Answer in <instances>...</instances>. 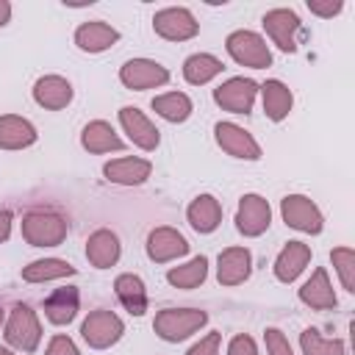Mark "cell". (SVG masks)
<instances>
[{
    "label": "cell",
    "instance_id": "74e56055",
    "mask_svg": "<svg viewBox=\"0 0 355 355\" xmlns=\"http://www.w3.org/2000/svg\"><path fill=\"white\" fill-rule=\"evenodd\" d=\"M227 355H258V347H255V341H252L250 336L239 333V336L230 338V344H227Z\"/></svg>",
    "mask_w": 355,
    "mask_h": 355
},
{
    "label": "cell",
    "instance_id": "4fadbf2b",
    "mask_svg": "<svg viewBox=\"0 0 355 355\" xmlns=\"http://www.w3.org/2000/svg\"><path fill=\"white\" fill-rule=\"evenodd\" d=\"M119 125H122V130L128 133V139H130L139 150H144V153H153V150L158 147V141H161L158 128H155V125L147 119V114L139 111L136 105L119 108Z\"/></svg>",
    "mask_w": 355,
    "mask_h": 355
},
{
    "label": "cell",
    "instance_id": "60d3db41",
    "mask_svg": "<svg viewBox=\"0 0 355 355\" xmlns=\"http://www.w3.org/2000/svg\"><path fill=\"white\" fill-rule=\"evenodd\" d=\"M0 324H6V311L0 308Z\"/></svg>",
    "mask_w": 355,
    "mask_h": 355
},
{
    "label": "cell",
    "instance_id": "ab89813d",
    "mask_svg": "<svg viewBox=\"0 0 355 355\" xmlns=\"http://www.w3.org/2000/svg\"><path fill=\"white\" fill-rule=\"evenodd\" d=\"M8 19H11V3L8 0H0V28L8 25Z\"/></svg>",
    "mask_w": 355,
    "mask_h": 355
},
{
    "label": "cell",
    "instance_id": "30bf717a",
    "mask_svg": "<svg viewBox=\"0 0 355 355\" xmlns=\"http://www.w3.org/2000/svg\"><path fill=\"white\" fill-rule=\"evenodd\" d=\"M258 94V83L252 78H230L214 89L216 105H222L230 114H250Z\"/></svg>",
    "mask_w": 355,
    "mask_h": 355
},
{
    "label": "cell",
    "instance_id": "3957f363",
    "mask_svg": "<svg viewBox=\"0 0 355 355\" xmlns=\"http://www.w3.org/2000/svg\"><path fill=\"white\" fill-rule=\"evenodd\" d=\"M6 344L19 349V352H33L42 341V324L39 316L31 305H14L8 319H6Z\"/></svg>",
    "mask_w": 355,
    "mask_h": 355
},
{
    "label": "cell",
    "instance_id": "83f0119b",
    "mask_svg": "<svg viewBox=\"0 0 355 355\" xmlns=\"http://www.w3.org/2000/svg\"><path fill=\"white\" fill-rule=\"evenodd\" d=\"M222 69H225V64L211 53H194V55H189L183 61V78L191 86H202V83L214 80Z\"/></svg>",
    "mask_w": 355,
    "mask_h": 355
},
{
    "label": "cell",
    "instance_id": "e575fe53",
    "mask_svg": "<svg viewBox=\"0 0 355 355\" xmlns=\"http://www.w3.org/2000/svg\"><path fill=\"white\" fill-rule=\"evenodd\" d=\"M44 355H80V349L75 347V341H72L69 336L58 333V336H53V338H50V344H47Z\"/></svg>",
    "mask_w": 355,
    "mask_h": 355
},
{
    "label": "cell",
    "instance_id": "1f68e13d",
    "mask_svg": "<svg viewBox=\"0 0 355 355\" xmlns=\"http://www.w3.org/2000/svg\"><path fill=\"white\" fill-rule=\"evenodd\" d=\"M300 347H302V355H344V341L324 338L316 327H305L300 333Z\"/></svg>",
    "mask_w": 355,
    "mask_h": 355
},
{
    "label": "cell",
    "instance_id": "f35d334b",
    "mask_svg": "<svg viewBox=\"0 0 355 355\" xmlns=\"http://www.w3.org/2000/svg\"><path fill=\"white\" fill-rule=\"evenodd\" d=\"M11 236V214L0 211V241H6Z\"/></svg>",
    "mask_w": 355,
    "mask_h": 355
},
{
    "label": "cell",
    "instance_id": "7402d4cb",
    "mask_svg": "<svg viewBox=\"0 0 355 355\" xmlns=\"http://www.w3.org/2000/svg\"><path fill=\"white\" fill-rule=\"evenodd\" d=\"M186 219L197 233H214L222 222V205L211 194H197L186 208Z\"/></svg>",
    "mask_w": 355,
    "mask_h": 355
},
{
    "label": "cell",
    "instance_id": "484cf974",
    "mask_svg": "<svg viewBox=\"0 0 355 355\" xmlns=\"http://www.w3.org/2000/svg\"><path fill=\"white\" fill-rule=\"evenodd\" d=\"M114 291H116V297H119V302L125 305L128 313L141 316L147 311V288H144V280L139 275H130V272L119 275L114 280Z\"/></svg>",
    "mask_w": 355,
    "mask_h": 355
},
{
    "label": "cell",
    "instance_id": "836d02e7",
    "mask_svg": "<svg viewBox=\"0 0 355 355\" xmlns=\"http://www.w3.org/2000/svg\"><path fill=\"white\" fill-rule=\"evenodd\" d=\"M263 341H266V352H269V355H294L288 338H286L277 327H266V330H263Z\"/></svg>",
    "mask_w": 355,
    "mask_h": 355
},
{
    "label": "cell",
    "instance_id": "ba28073f",
    "mask_svg": "<svg viewBox=\"0 0 355 355\" xmlns=\"http://www.w3.org/2000/svg\"><path fill=\"white\" fill-rule=\"evenodd\" d=\"M119 80L133 92H144V89L164 86L169 80V69L153 58H130L119 67Z\"/></svg>",
    "mask_w": 355,
    "mask_h": 355
},
{
    "label": "cell",
    "instance_id": "ffe728a7",
    "mask_svg": "<svg viewBox=\"0 0 355 355\" xmlns=\"http://www.w3.org/2000/svg\"><path fill=\"white\" fill-rule=\"evenodd\" d=\"M308 261H311V247L302 244V241H288L277 252V258H275V266H272L275 269V277L280 283H291V280H297L302 275V269L308 266Z\"/></svg>",
    "mask_w": 355,
    "mask_h": 355
},
{
    "label": "cell",
    "instance_id": "f546056e",
    "mask_svg": "<svg viewBox=\"0 0 355 355\" xmlns=\"http://www.w3.org/2000/svg\"><path fill=\"white\" fill-rule=\"evenodd\" d=\"M191 100L189 94L183 92H166V94H158L153 97V111L158 116H164L166 122H186L191 116Z\"/></svg>",
    "mask_w": 355,
    "mask_h": 355
},
{
    "label": "cell",
    "instance_id": "7a4b0ae2",
    "mask_svg": "<svg viewBox=\"0 0 355 355\" xmlns=\"http://www.w3.org/2000/svg\"><path fill=\"white\" fill-rule=\"evenodd\" d=\"M208 322V313L200 308H164L155 313L153 330L158 338L164 341H183L189 336H194L202 324Z\"/></svg>",
    "mask_w": 355,
    "mask_h": 355
},
{
    "label": "cell",
    "instance_id": "5bb4252c",
    "mask_svg": "<svg viewBox=\"0 0 355 355\" xmlns=\"http://www.w3.org/2000/svg\"><path fill=\"white\" fill-rule=\"evenodd\" d=\"M144 247H147V258L155 261V263H169V261H175V258L189 252V241L183 239V233L169 227V225L153 227Z\"/></svg>",
    "mask_w": 355,
    "mask_h": 355
},
{
    "label": "cell",
    "instance_id": "e0dca14e",
    "mask_svg": "<svg viewBox=\"0 0 355 355\" xmlns=\"http://www.w3.org/2000/svg\"><path fill=\"white\" fill-rule=\"evenodd\" d=\"M150 172H153V164L147 158H136V155L114 158L103 166V175L111 183H119V186H139L150 178Z\"/></svg>",
    "mask_w": 355,
    "mask_h": 355
},
{
    "label": "cell",
    "instance_id": "7c38bea8",
    "mask_svg": "<svg viewBox=\"0 0 355 355\" xmlns=\"http://www.w3.org/2000/svg\"><path fill=\"white\" fill-rule=\"evenodd\" d=\"M300 17L291 8H272L263 14V31L272 39V44H277L283 53H294L297 50V36H300Z\"/></svg>",
    "mask_w": 355,
    "mask_h": 355
},
{
    "label": "cell",
    "instance_id": "5b68a950",
    "mask_svg": "<svg viewBox=\"0 0 355 355\" xmlns=\"http://www.w3.org/2000/svg\"><path fill=\"white\" fill-rule=\"evenodd\" d=\"M122 333H125L122 319L108 308L92 311L80 324V336L92 349H108L111 344H116L122 338Z\"/></svg>",
    "mask_w": 355,
    "mask_h": 355
},
{
    "label": "cell",
    "instance_id": "8d00e7d4",
    "mask_svg": "<svg viewBox=\"0 0 355 355\" xmlns=\"http://www.w3.org/2000/svg\"><path fill=\"white\" fill-rule=\"evenodd\" d=\"M344 8V3L341 0H308V11L311 14H316V17H336L338 11Z\"/></svg>",
    "mask_w": 355,
    "mask_h": 355
},
{
    "label": "cell",
    "instance_id": "b9f144b4",
    "mask_svg": "<svg viewBox=\"0 0 355 355\" xmlns=\"http://www.w3.org/2000/svg\"><path fill=\"white\" fill-rule=\"evenodd\" d=\"M0 355H14L11 349H6V347H0Z\"/></svg>",
    "mask_w": 355,
    "mask_h": 355
},
{
    "label": "cell",
    "instance_id": "ac0fdd59",
    "mask_svg": "<svg viewBox=\"0 0 355 355\" xmlns=\"http://www.w3.org/2000/svg\"><path fill=\"white\" fill-rule=\"evenodd\" d=\"M119 252H122V244H119L116 233H111L108 227H100L86 239V258L94 269L114 266L119 261Z\"/></svg>",
    "mask_w": 355,
    "mask_h": 355
},
{
    "label": "cell",
    "instance_id": "d4e9b609",
    "mask_svg": "<svg viewBox=\"0 0 355 355\" xmlns=\"http://www.w3.org/2000/svg\"><path fill=\"white\" fill-rule=\"evenodd\" d=\"M258 92H261V100H263V114H266L272 122H280V119L288 116L291 103H294V94H291V89H288L283 80L272 78V80H266L263 86H258Z\"/></svg>",
    "mask_w": 355,
    "mask_h": 355
},
{
    "label": "cell",
    "instance_id": "44dd1931",
    "mask_svg": "<svg viewBox=\"0 0 355 355\" xmlns=\"http://www.w3.org/2000/svg\"><path fill=\"white\" fill-rule=\"evenodd\" d=\"M80 144H83V150H89L94 155H103V153H111V150L116 153V150L125 147V141L116 136V130L105 119H92L89 125H83Z\"/></svg>",
    "mask_w": 355,
    "mask_h": 355
},
{
    "label": "cell",
    "instance_id": "8fae6325",
    "mask_svg": "<svg viewBox=\"0 0 355 355\" xmlns=\"http://www.w3.org/2000/svg\"><path fill=\"white\" fill-rule=\"evenodd\" d=\"M214 136H216V144L233 155V158H241V161H258L263 153H261V144L244 130L239 128L236 122H216L214 125Z\"/></svg>",
    "mask_w": 355,
    "mask_h": 355
},
{
    "label": "cell",
    "instance_id": "d6a6232c",
    "mask_svg": "<svg viewBox=\"0 0 355 355\" xmlns=\"http://www.w3.org/2000/svg\"><path fill=\"white\" fill-rule=\"evenodd\" d=\"M330 261H333V266L341 277V286L347 291H355V252L349 247H336L330 252Z\"/></svg>",
    "mask_w": 355,
    "mask_h": 355
},
{
    "label": "cell",
    "instance_id": "603a6c76",
    "mask_svg": "<svg viewBox=\"0 0 355 355\" xmlns=\"http://www.w3.org/2000/svg\"><path fill=\"white\" fill-rule=\"evenodd\" d=\"M300 302H305V305H311V308H316V311H330V308H336V291H333V286H330V277H327V272L319 266V269H313V275L302 283V288H300Z\"/></svg>",
    "mask_w": 355,
    "mask_h": 355
},
{
    "label": "cell",
    "instance_id": "f1b7e54d",
    "mask_svg": "<svg viewBox=\"0 0 355 355\" xmlns=\"http://www.w3.org/2000/svg\"><path fill=\"white\" fill-rule=\"evenodd\" d=\"M72 275H75V266L61 258H39L22 269V280H28V283H47V280L72 277Z\"/></svg>",
    "mask_w": 355,
    "mask_h": 355
},
{
    "label": "cell",
    "instance_id": "9c48e42d",
    "mask_svg": "<svg viewBox=\"0 0 355 355\" xmlns=\"http://www.w3.org/2000/svg\"><path fill=\"white\" fill-rule=\"evenodd\" d=\"M272 225V208L261 194H244L239 200V211H236V227L241 236L255 239L261 233H266Z\"/></svg>",
    "mask_w": 355,
    "mask_h": 355
},
{
    "label": "cell",
    "instance_id": "d6986e66",
    "mask_svg": "<svg viewBox=\"0 0 355 355\" xmlns=\"http://www.w3.org/2000/svg\"><path fill=\"white\" fill-rule=\"evenodd\" d=\"M119 42V31L111 28L108 22L103 19H92V22H83L78 25L75 31V44L83 50V53H103L108 50L111 44Z\"/></svg>",
    "mask_w": 355,
    "mask_h": 355
},
{
    "label": "cell",
    "instance_id": "4dcf8cb0",
    "mask_svg": "<svg viewBox=\"0 0 355 355\" xmlns=\"http://www.w3.org/2000/svg\"><path fill=\"white\" fill-rule=\"evenodd\" d=\"M205 275H208V258L205 255H197V258H191L183 266H172L166 272V280L175 288H197L205 280Z\"/></svg>",
    "mask_w": 355,
    "mask_h": 355
},
{
    "label": "cell",
    "instance_id": "8992f818",
    "mask_svg": "<svg viewBox=\"0 0 355 355\" xmlns=\"http://www.w3.org/2000/svg\"><path fill=\"white\" fill-rule=\"evenodd\" d=\"M280 214H283V222L300 233H322L324 227V216L322 211L316 208V202L305 194H286L280 200Z\"/></svg>",
    "mask_w": 355,
    "mask_h": 355
},
{
    "label": "cell",
    "instance_id": "d590c367",
    "mask_svg": "<svg viewBox=\"0 0 355 355\" xmlns=\"http://www.w3.org/2000/svg\"><path fill=\"white\" fill-rule=\"evenodd\" d=\"M219 341H222V333H208L186 355H219Z\"/></svg>",
    "mask_w": 355,
    "mask_h": 355
},
{
    "label": "cell",
    "instance_id": "cb8c5ba5",
    "mask_svg": "<svg viewBox=\"0 0 355 355\" xmlns=\"http://www.w3.org/2000/svg\"><path fill=\"white\" fill-rule=\"evenodd\" d=\"M36 141V128L17 114L0 116V150H25Z\"/></svg>",
    "mask_w": 355,
    "mask_h": 355
},
{
    "label": "cell",
    "instance_id": "52a82bcc",
    "mask_svg": "<svg viewBox=\"0 0 355 355\" xmlns=\"http://www.w3.org/2000/svg\"><path fill=\"white\" fill-rule=\"evenodd\" d=\"M153 31L166 39V42H186V39H194L197 31H200V22L194 19V14L183 6H169V8H161L155 11L153 17Z\"/></svg>",
    "mask_w": 355,
    "mask_h": 355
},
{
    "label": "cell",
    "instance_id": "2e32d148",
    "mask_svg": "<svg viewBox=\"0 0 355 355\" xmlns=\"http://www.w3.org/2000/svg\"><path fill=\"white\" fill-rule=\"evenodd\" d=\"M33 100L47 111H61L72 103V83L61 75H44L33 83Z\"/></svg>",
    "mask_w": 355,
    "mask_h": 355
},
{
    "label": "cell",
    "instance_id": "9a60e30c",
    "mask_svg": "<svg viewBox=\"0 0 355 355\" xmlns=\"http://www.w3.org/2000/svg\"><path fill=\"white\" fill-rule=\"evenodd\" d=\"M252 272V255L247 247H227L216 258V280L222 286H239Z\"/></svg>",
    "mask_w": 355,
    "mask_h": 355
},
{
    "label": "cell",
    "instance_id": "6da1fadb",
    "mask_svg": "<svg viewBox=\"0 0 355 355\" xmlns=\"http://www.w3.org/2000/svg\"><path fill=\"white\" fill-rule=\"evenodd\" d=\"M69 233V225L55 211H28L22 216V239L31 247H58Z\"/></svg>",
    "mask_w": 355,
    "mask_h": 355
},
{
    "label": "cell",
    "instance_id": "277c9868",
    "mask_svg": "<svg viewBox=\"0 0 355 355\" xmlns=\"http://www.w3.org/2000/svg\"><path fill=\"white\" fill-rule=\"evenodd\" d=\"M225 47L230 53V58L241 67H250V69H266L272 64V53H269V44L263 42V36H258L255 31H233L227 39H225Z\"/></svg>",
    "mask_w": 355,
    "mask_h": 355
},
{
    "label": "cell",
    "instance_id": "4316f807",
    "mask_svg": "<svg viewBox=\"0 0 355 355\" xmlns=\"http://www.w3.org/2000/svg\"><path fill=\"white\" fill-rule=\"evenodd\" d=\"M78 288L67 286V288H55L47 300H44V316L53 324H69L78 316Z\"/></svg>",
    "mask_w": 355,
    "mask_h": 355
}]
</instances>
